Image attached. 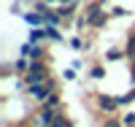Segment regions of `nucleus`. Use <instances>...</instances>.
I'll list each match as a JSON object with an SVG mask.
<instances>
[{
    "label": "nucleus",
    "mask_w": 135,
    "mask_h": 127,
    "mask_svg": "<svg viewBox=\"0 0 135 127\" xmlns=\"http://www.w3.org/2000/svg\"><path fill=\"white\" fill-rule=\"evenodd\" d=\"M46 3H49L51 8H60V6H68V3H70V0H46Z\"/></svg>",
    "instance_id": "20"
},
{
    "label": "nucleus",
    "mask_w": 135,
    "mask_h": 127,
    "mask_svg": "<svg viewBox=\"0 0 135 127\" xmlns=\"http://www.w3.org/2000/svg\"><path fill=\"white\" fill-rule=\"evenodd\" d=\"M19 57H27V60H46V43H19Z\"/></svg>",
    "instance_id": "3"
},
{
    "label": "nucleus",
    "mask_w": 135,
    "mask_h": 127,
    "mask_svg": "<svg viewBox=\"0 0 135 127\" xmlns=\"http://www.w3.org/2000/svg\"><path fill=\"white\" fill-rule=\"evenodd\" d=\"M41 106H46V108H51V111H62V95H60V92H51Z\"/></svg>",
    "instance_id": "10"
},
{
    "label": "nucleus",
    "mask_w": 135,
    "mask_h": 127,
    "mask_svg": "<svg viewBox=\"0 0 135 127\" xmlns=\"http://www.w3.org/2000/svg\"><path fill=\"white\" fill-rule=\"evenodd\" d=\"M92 103H95V108H97L100 116H114V114L122 108L119 106V97L116 95H105V92H97V95L92 97Z\"/></svg>",
    "instance_id": "2"
},
{
    "label": "nucleus",
    "mask_w": 135,
    "mask_h": 127,
    "mask_svg": "<svg viewBox=\"0 0 135 127\" xmlns=\"http://www.w3.org/2000/svg\"><path fill=\"white\" fill-rule=\"evenodd\" d=\"M103 60H105V62H122V60H127L124 46H108L105 54H103Z\"/></svg>",
    "instance_id": "5"
},
{
    "label": "nucleus",
    "mask_w": 135,
    "mask_h": 127,
    "mask_svg": "<svg viewBox=\"0 0 135 127\" xmlns=\"http://www.w3.org/2000/svg\"><path fill=\"white\" fill-rule=\"evenodd\" d=\"M130 84H135V57H130Z\"/></svg>",
    "instance_id": "19"
},
{
    "label": "nucleus",
    "mask_w": 135,
    "mask_h": 127,
    "mask_svg": "<svg viewBox=\"0 0 135 127\" xmlns=\"http://www.w3.org/2000/svg\"><path fill=\"white\" fill-rule=\"evenodd\" d=\"M27 43H35V46L46 43V38H43V27H30V35H27Z\"/></svg>",
    "instance_id": "11"
},
{
    "label": "nucleus",
    "mask_w": 135,
    "mask_h": 127,
    "mask_svg": "<svg viewBox=\"0 0 135 127\" xmlns=\"http://www.w3.org/2000/svg\"><path fill=\"white\" fill-rule=\"evenodd\" d=\"M122 127H135V124H122Z\"/></svg>",
    "instance_id": "23"
},
{
    "label": "nucleus",
    "mask_w": 135,
    "mask_h": 127,
    "mask_svg": "<svg viewBox=\"0 0 135 127\" xmlns=\"http://www.w3.org/2000/svg\"><path fill=\"white\" fill-rule=\"evenodd\" d=\"M111 11V16L114 19H122V16H130V8H122V6H114V8H108Z\"/></svg>",
    "instance_id": "16"
},
{
    "label": "nucleus",
    "mask_w": 135,
    "mask_h": 127,
    "mask_svg": "<svg viewBox=\"0 0 135 127\" xmlns=\"http://www.w3.org/2000/svg\"><path fill=\"white\" fill-rule=\"evenodd\" d=\"M43 38H46V43H65L62 27H43Z\"/></svg>",
    "instance_id": "9"
},
{
    "label": "nucleus",
    "mask_w": 135,
    "mask_h": 127,
    "mask_svg": "<svg viewBox=\"0 0 135 127\" xmlns=\"http://www.w3.org/2000/svg\"><path fill=\"white\" fill-rule=\"evenodd\" d=\"M11 70H14V76L30 73V60H27V57H16V60H11Z\"/></svg>",
    "instance_id": "7"
},
{
    "label": "nucleus",
    "mask_w": 135,
    "mask_h": 127,
    "mask_svg": "<svg viewBox=\"0 0 135 127\" xmlns=\"http://www.w3.org/2000/svg\"><path fill=\"white\" fill-rule=\"evenodd\" d=\"M68 46H70V49L73 51H89V49H92V41H84L81 38V32H76V35H70V38H68Z\"/></svg>",
    "instance_id": "6"
},
{
    "label": "nucleus",
    "mask_w": 135,
    "mask_h": 127,
    "mask_svg": "<svg viewBox=\"0 0 135 127\" xmlns=\"http://www.w3.org/2000/svg\"><path fill=\"white\" fill-rule=\"evenodd\" d=\"M111 19H114V16H111V11H105V8H103V11H95V14H89V16H86L89 30H95V32H97V30H105Z\"/></svg>",
    "instance_id": "4"
},
{
    "label": "nucleus",
    "mask_w": 135,
    "mask_h": 127,
    "mask_svg": "<svg viewBox=\"0 0 135 127\" xmlns=\"http://www.w3.org/2000/svg\"><path fill=\"white\" fill-rule=\"evenodd\" d=\"M122 124H135V111H127L124 116H122Z\"/></svg>",
    "instance_id": "18"
},
{
    "label": "nucleus",
    "mask_w": 135,
    "mask_h": 127,
    "mask_svg": "<svg viewBox=\"0 0 135 127\" xmlns=\"http://www.w3.org/2000/svg\"><path fill=\"white\" fill-rule=\"evenodd\" d=\"M100 127H122V122H119V119H114V116H103Z\"/></svg>",
    "instance_id": "17"
},
{
    "label": "nucleus",
    "mask_w": 135,
    "mask_h": 127,
    "mask_svg": "<svg viewBox=\"0 0 135 127\" xmlns=\"http://www.w3.org/2000/svg\"><path fill=\"white\" fill-rule=\"evenodd\" d=\"M105 73H108V70H105V65H103V62H95L92 68H89V78H92V81H100V78H105Z\"/></svg>",
    "instance_id": "13"
},
{
    "label": "nucleus",
    "mask_w": 135,
    "mask_h": 127,
    "mask_svg": "<svg viewBox=\"0 0 135 127\" xmlns=\"http://www.w3.org/2000/svg\"><path fill=\"white\" fill-rule=\"evenodd\" d=\"M62 78H68V81H76V70H73V68H68V70L62 73Z\"/></svg>",
    "instance_id": "21"
},
{
    "label": "nucleus",
    "mask_w": 135,
    "mask_h": 127,
    "mask_svg": "<svg viewBox=\"0 0 135 127\" xmlns=\"http://www.w3.org/2000/svg\"><path fill=\"white\" fill-rule=\"evenodd\" d=\"M57 87H60V81L51 76V78H46V81H41V84H32V87L25 92V95H27L32 103H38V106H41V103L46 100V97L51 95V92H57Z\"/></svg>",
    "instance_id": "1"
},
{
    "label": "nucleus",
    "mask_w": 135,
    "mask_h": 127,
    "mask_svg": "<svg viewBox=\"0 0 135 127\" xmlns=\"http://www.w3.org/2000/svg\"><path fill=\"white\" fill-rule=\"evenodd\" d=\"M116 97H119V106H122V108H124V106H132V103H135V84L124 92V95H116Z\"/></svg>",
    "instance_id": "14"
},
{
    "label": "nucleus",
    "mask_w": 135,
    "mask_h": 127,
    "mask_svg": "<svg viewBox=\"0 0 135 127\" xmlns=\"http://www.w3.org/2000/svg\"><path fill=\"white\" fill-rule=\"evenodd\" d=\"M124 51H127V60L130 57H135V30L127 35V41H124Z\"/></svg>",
    "instance_id": "15"
},
{
    "label": "nucleus",
    "mask_w": 135,
    "mask_h": 127,
    "mask_svg": "<svg viewBox=\"0 0 135 127\" xmlns=\"http://www.w3.org/2000/svg\"><path fill=\"white\" fill-rule=\"evenodd\" d=\"M70 68H73V70H81L84 62H81V60H73V62H70Z\"/></svg>",
    "instance_id": "22"
},
{
    "label": "nucleus",
    "mask_w": 135,
    "mask_h": 127,
    "mask_svg": "<svg viewBox=\"0 0 135 127\" xmlns=\"http://www.w3.org/2000/svg\"><path fill=\"white\" fill-rule=\"evenodd\" d=\"M22 22H25L27 27H43V14H38V11H25V14H22Z\"/></svg>",
    "instance_id": "8"
},
{
    "label": "nucleus",
    "mask_w": 135,
    "mask_h": 127,
    "mask_svg": "<svg viewBox=\"0 0 135 127\" xmlns=\"http://www.w3.org/2000/svg\"><path fill=\"white\" fill-rule=\"evenodd\" d=\"M51 127H76V122L68 116L65 108H62V111H57V119H54V124H51Z\"/></svg>",
    "instance_id": "12"
}]
</instances>
